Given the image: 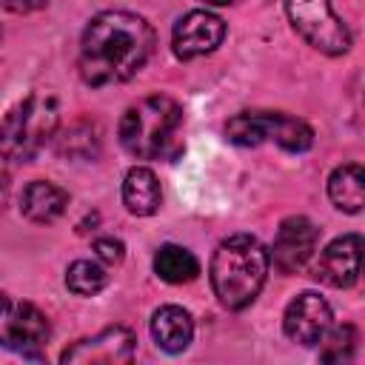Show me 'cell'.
<instances>
[{
	"instance_id": "cell-6",
	"label": "cell",
	"mask_w": 365,
	"mask_h": 365,
	"mask_svg": "<svg viewBox=\"0 0 365 365\" xmlns=\"http://www.w3.org/2000/svg\"><path fill=\"white\" fill-rule=\"evenodd\" d=\"M48 336H51V325L40 308L0 294V345L3 348L31 356L48 342Z\"/></svg>"
},
{
	"instance_id": "cell-9",
	"label": "cell",
	"mask_w": 365,
	"mask_h": 365,
	"mask_svg": "<svg viewBox=\"0 0 365 365\" xmlns=\"http://www.w3.org/2000/svg\"><path fill=\"white\" fill-rule=\"evenodd\" d=\"M225 37V23L205 9H194L182 14L171 34V48L180 60H194L202 54H211Z\"/></svg>"
},
{
	"instance_id": "cell-11",
	"label": "cell",
	"mask_w": 365,
	"mask_h": 365,
	"mask_svg": "<svg viewBox=\"0 0 365 365\" xmlns=\"http://www.w3.org/2000/svg\"><path fill=\"white\" fill-rule=\"evenodd\" d=\"M359 251H362L359 234L336 237L319 254L314 265V277L331 288H351L359 279Z\"/></svg>"
},
{
	"instance_id": "cell-5",
	"label": "cell",
	"mask_w": 365,
	"mask_h": 365,
	"mask_svg": "<svg viewBox=\"0 0 365 365\" xmlns=\"http://www.w3.org/2000/svg\"><path fill=\"white\" fill-rule=\"evenodd\" d=\"M285 11L297 34L317 51L336 57L351 48V31L334 14L331 0H285Z\"/></svg>"
},
{
	"instance_id": "cell-19",
	"label": "cell",
	"mask_w": 365,
	"mask_h": 365,
	"mask_svg": "<svg viewBox=\"0 0 365 365\" xmlns=\"http://www.w3.org/2000/svg\"><path fill=\"white\" fill-rule=\"evenodd\" d=\"M106 279H108L106 268L100 262H91V259H77L66 271V285L77 297H94L97 291L106 288Z\"/></svg>"
},
{
	"instance_id": "cell-7",
	"label": "cell",
	"mask_w": 365,
	"mask_h": 365,
	"mask_svg": "<svg viewBox=\"0 0 365 365\" xmlns=\"http://www.w3.org/2000/svg\"><path fill=\"white\" fill-rule=\"evenodd\" d=\"M317 242H319V231L308 217H288L277 228L268 262H274L279 274H297L314 257Z\"/></svg>"
},
{
	"instance_id": "cell-17",
	"label": "cell",
	"mask_w": 365,
	"mask_h": 365,
	"mask_svg": "<svg viewBox=\"0 0 365 365\" xmlns=\"http://www.w3.org/2000/svg\"><path fill=\"white\" fill-rule=\"evenodd\" d=\"M154 271H157L160 279H165L171 285H182V282H191L200 274V262L182 245H163L154 254Z\"/></svg>"
},
{
	"instance_id": "cell-18",
	"label": "cell",
	"mask_w": 365,
	"mask_h": 365,
	"mask_svg": "<svg viewBox=\"0 0 365 365\" xmlns=\"http://www.w3.org/2000/svg\"><path fill=\"white\" fill-rule=\"evenodd\" d=\"M60 140V151L68 154V157H77V160H91L100 154V128L88 120H77L71 123Z\"/></svg>"
},
{
	"instance_id": "cell-20",
	"label": "cell",
	"mask_w": 365,
	"mask_h": 365,
	"mask_svg": "<svg viewBox=\"0 0 365 365\" xmlns=\"http://www.w3.org/2000/svg\"><path fill=\"white\" fill-rule=\"evenodd\" d=\"M319 342H322L319 359H325V362H345V359L354 356L356 331L351 325H336V328H328Z\"/></svg>"
},
{
	"instance_id": "cell-1",
	"label": "cell",
	"mask_w": 365,
	"mask_h": 365,
	"mask_svg": "<svg viewBox=\"0 0 365 365\" xmlns=\"http://www.w3.org/2000/svg\"><path fill=\"white\" fill-rule=\"evenodd\" d=\"M154 51L151 26L131 11H103L88 20L80 40V77L88 86L131 80Z\"/></svg>"
},
{
	"instance_id": "cell-13",
	"label": "cell",
	"mask_w": 365,
	"mask_h": 365,
	"mask_svg": "<svg viewBox=\"0 0 365 365\" xmlns=\"http://www.w3.org/2000/svg\"><path fill=\"white\" fill-rule=\"evenodd\" d=\"M68 205V194L46 180H34L20 194V211L31 222H54Z\"/></svg>"
},
{
	"instance_id": "cell-23",
	"label": "cell",
	"mask_w": 365,
	"mask_h": 365,
	"mask_svg": "<svg viewBox=\"0 0 365 365\" xmlns=\"http://www.w3.org/2000/svg\"><path fill=\"white\" fill-rule=\"evenodd\" d=\"M208 6H231V3H240V0H205Z\"/></svg>"
},
{
	"instance_id": "cell-14",
	"label": "cell",
	"mask_w": 365,
	"mask_h": 365,
	"mask_svg": "<svg viewBox=\"0 0 365 365\" xmlns=\"http://www.w3.org/2000/svg\"><path fill=\"white\" fill-rule=\"evenodd\" d=\"M160 200H163V194H160V182H157L154 171L145 168V165L128 168V174L123 180V202H125V208L131 214H137V217H151L160 208Z\"/></svg>"
},
{
	"instance_id": "cell-8",
	"label": "cell",
	"mask_w": 365,
	"mask_h": 365,
	"mask_svg": "<svg viewBox=\"0 0 365 365\" xmlns=\"http://www.w3.org/2000/svg\"><path fill=\"white\" fill-rule=\"evenodd\" d=\"M134 334L123 325L103 328L94 336H86L60 354V362L71 365H123L134 356Z\"/></svg>"
},
{
	"instance_id": "cell-21",
	"label": "cell",
	"mask_w": 365,
	"mask_h": 365,
	"mask_svg": "<svg viewBox=\"0 0 365 365\" xmlns=\"http://www.w3.org/2000/svg\"><path fill=\"white\" fill-rule=\"evenodd\" d=\"M94 254H97L100 262L117 265V262H123V257H125V245H123L120 240H114V237H103V240L94 242Z\"/></svg>"
},
{
	"instance_id": "cell-4",
	"label": "cell",
	"mask_w": 365,
	"mask_h": 365,
	"mask_svg": "<svg viewBox=\"0 0 365 365\" xmlns=\"http://www.w3.org/2000/svg\"><path fill=\"white\" fill-rule=\"evenodd\" d=\"M180 123H182V108L177 106V100L165 94H154L125 108L120 120V143L131 157L154 160L168 148Z\"/></svg>"
},
{
	"instance_id": "cell-3",
	"label": "cell",
	"mask_w": 365,
	"mask_h": 365,
	"mask_svg": "<svg viewBox=\"0 0 365 365\" xmlns=\"http://www.w3.org/2000/svg\"><path fill=\"white\" fill-rule=\"evenodd\" d=\"M60 108L51 94H29L0 120V157L9 163H29L54 140Z\"/></svg>"
},
{
	"instance_id": "cell-10",
	"label": "cell",
	"mask_w": 365,
	"mask_h": 365,
	"mask_svg": "<svg viewBox=\"0 0 365 365\" xmlns=\"http://www.w3.org/2000/svg\"><path fill=\"white\" fill-rule=\"evenodd\" d=\"M282 328L285 336L297 345H317L322 339V334L331 328V305L314 294V291H302L297 294L282 317Z\"/></svg>"
},
{
	"instance_id": "cell-15",
	"label": "cell",
	"mask_w": 365,
	"mask_h": 365,
	"mask_svg": "<svg viewBox=\"0 0 365 365\" xmlns=\"http://www.w3.org/2000/svg\"><path fill=\"white\" fill-rule=\"evenodd\" d=\"M328 197L345 214L362 211V205H365V171H362V165H356V163L339 165L328 180Z\"/></svg>"
},
{
	"instance_id": "cell-22",
	"label": "cell",
	"mask_w": 365,
	"mask_h": 365,
	"mask_svg": "<svg viewBox=\"0 0 365 365\" xmlns=\"http://www.w3.org/2000/svg\"><path fill=\"white\" fill-rule=\"evenodd\" d=\"M48 0H0V6L6 11H14V14H29V11H37L43 9Z\"/></svg>"
},
{
	"instance_id": "cell-12",
	"label": "cell",
	"mask_w": 365,
	"mask_h": 365,
	"mask_svg": "<svg viewBox=\"0 0 365 365\" xmlns=\"http://www.w3.org/2000/svg\"><path fill=\"white\" fill-rule=\"evenodd\" d=\"M151 336L157 348H163L165 354H180L191 345L194 322L188 311H182L180 305H163L151 317Z\"/></svg>"
},
{
	"instance_id": "cell-2",
	"label": "cell",
	"mask_w": 365,
	"mask_h": 365,
	"mask_svg": "<svg viewBox=\"0 0 365 365\" xmlns=\"http://www.w3.org/2000/svg\"><path fill=\"white\" fill-rule=\"evenodd\" d=\"M268 274V251L251 234L222 240L211 257V288L225 308H245L257 299Z\"/></svg>"
},
{
	"instance_id": "cell-16",
	"label": "cell",
	"mask_w": 365,
	"mask_h": 365,
	"mask_svg": "<svg viewBox=\"0 0 365 365\" xmlns=\"http://www.w3.org/2000/svg\"><path fill=\"white\" fill-rule=\"evenodd\" d=\"M265 143H277L285 151H305L314 143V131L305 120L299 117H288V114H277L268 111V123H265Z\"/></svg>"
}]
</instances>
